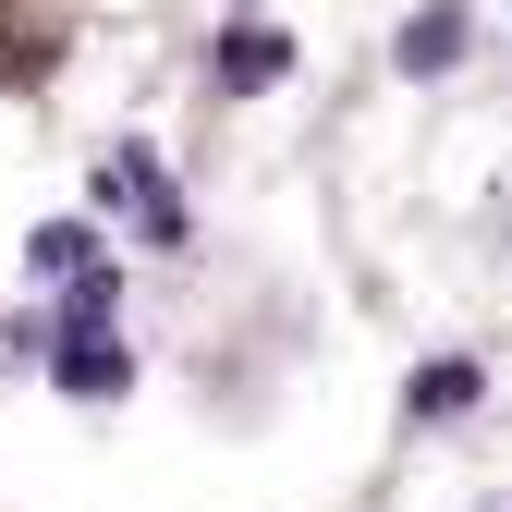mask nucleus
<instances>
[{
    "instance_id": "f257e3e1",
    "label": "nucleus",
    "mask_w": 512,
    "mask_h": 512,
    "mask_svg": "<svg viewBox=\"0 0 512 512\" xmlns=\"http://www.w3.org/2000/svg\"><path fill=\"white\" fill-rule=\"evenodd\" d=\"M98 208H110V220H135L147 244H183V196L159 183L147 147H110V159H98Z\"/></svg>"
},
{
    "instance_id": "f03ea898",
    "label": "nucleus",
    "mask_w": 512,
    "mask_h": 512,
    "mask_svg": "<svg viewBox=\"0 0 512 512\" xmlns=\"http://www.w3.org/2000/svg\"><path fill=\"white\" fill-rule=\"evenodd\" d=\"M281 61H293V49H281V25H232V37H220V86H232V98H256V86H281Z\"/></svg>"
},
{
    "instance_id": "7ed1b4c3",
    "label": "nucleus",
    "mask_w": 512,
    "mask_h": 512,
    "mask_svg": "<svg viewBox=\"0 0 512 512\" xmlns=\"http://www.w3.org/2000/svg\"><path fill=\"white\" fill-rule=\"evenodd\" d=\"M452 49H464V13H415L403 25V74H439Z\"/></svg>"
},
{
    "instance_id": "20e7f679",
    "label": "nucleus",
    "mask_w": 512,
    "mask_h": 512,
    "mask_svg": "<svg viewBox=\"0 0 512 512\" xmlns=\"http://www.w3.org/2000/svg\"><path fill=\"white\" fill-rule=\"evenodd\" d=\"M61 391H122V342H74V354H61Z\"/></svg>"
},
{
    "instance_id": "39448f33",
    "label": "nucleus",
    "mask_w": 512,
    "mask_h": 512,
    "mask_svg": "<svg viewBox=\"0 0 512 512\" xmlns=\"http://www.w3.org/2000/svg\"><path fill=\"white\" fill-rule=\"evenodd\" d=\"M464 403H476V366H464V354L415 378V415H464Z\"/></svg>"
},
{
    "instance_id": "423d86ee",
    "label": "nucleus",
    "mask_w": 512,
    "mask_h": 512,
    "mask_svg": "<svg viewBox=\"0 0 512 512\" xmlns=\"http://www.w3.org/2000/svg\"><path fill=\"white\" fill-rule=\"evenodd\" d=\"M488 512H512V488H500V500H488Z\"/></svg>"
}]
</instances>
